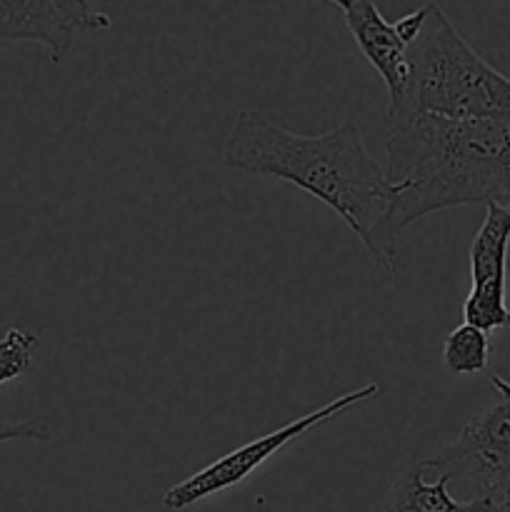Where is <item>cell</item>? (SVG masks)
I'll use <instances>...</instances> for the list:
<instances>
[{
	"mask_svg": "<svg viewBox=\"0 0 510 512\" xmlns=\"http://www.w3.org/2000/svg\"><path fill=\"white\" fill-rule=\"evenodd\" d=\"M328 3H330V5H335V8H343V5L348 3V0H328Z\"/></svg>",
	"mask_w": 510,
	"mask_h": 512,
	"instance_id": "cell-15",
	"label": "cell"
},
{
	"mask_svg": "<svg viewBox=\"0 0 510 512\" xmlns=\"http://www.w3.org/2000/svg\"><path fill=\"white\" fill-rule=\"evenodd\" d=\"M498 403L465 423L458 438L425 458V468L448 480H470L495 500L510 495V380L490 375Z\"/></svg>",
	"mask_w": 510,
	"mask_h": 512,
	"instance_id": "cell-5",
	"label": "cell"
},
{
	"mask_svg": "<svg viewBox=\"0 0 510 512\" xmlns=\"http://www.w3.org/2000/svg\"><path fill=\"white\" fill-rule=\"evenodd\" d=\"M385 155L395 243L415 220L455 205H510V123L423 115L390 130Z\"/></svg>",
	"mask_w": 510,
	"mask_h": 512,
	"instance_id": "cell-2",
	"label": "cell"
},
{
	"mask_svg": "<svg viewBox=\"0 0 510 512\" xmlns=\"http://www.w3.org/2000/svg\"><path fill=\"white\" fill-rule=\"evenodd\" d=\"M488 333L463 323L450 330L443 340V365L450 375H475L488 368Z\"/></svg>",
	"mask_w": 510,
	"mask_h": 512,
	"instance_id": "cell-10",
	"label": "cell"
},
{
	"mask_svg": "<svg viewBox=\"0 0 510 512\" xmlns=\"http://www.w3.org/2000/svg\"><path fill=\"white\" fill-rule=\"evenodd\" d=\"M510 250V205L485 203V218L470 243V293L463 303V323L490 333L510 328L505 273Z\"/></svg>",
	"mask_w": 510,
	"mask_h": 512,
	"instance_id": "cell-7",
	"label": "cell"
},
{
	"mask_svg": "<svg viewBox=\"0 0 510 512\" xmlns=\"http://www.w3.org/2000/svg\"><path fill=\"white\" fill-rule=\"evenodd\" d=\"M340 10L360 55L383 78L388 90V110L395 108L408 83L410 45L400 38L395 23L383 18L373 0H348Z\"/></svg>",
	"mask_w": 510,
	"mask_h": 512,
	"instance_id": "cell-8",
	"label": "cell"
},
{
	"mask_svg": "<svg viewBox=\"0 0 510 512\" xmlns=\"http://www.w3.org/2000/svg\"><path fill=\"white\" fill-rule=\"evenodd\" d=\"M28 440V443H48L50 425L40 418L28 420H0V443Z\"/></svg>",
	"mask_w": 510,
	"mask_h": 512,
	"instance_id": "cell-12",
	"label": "cell"
},
{
	"mask_svg": "<svg viewBox=\"0 0 510 512\" xmlns=\"http://www.w3.org/2000/svg\"><path fill=\"white\" fill-rule=\"evenodd\" d=\"M423 115L510 123V78L458 33L438 3L408 48L403 98L385 113L388 130Z\"/></svg>",
	"mask_w": 510,
	"mask_h": 512,
	"instance_id": "cell-3",
	"label": "cell"
},
{
	"mask_svg": "<svg viewBox=\"0 0 510 512\" xmlns=\"http://www.w3.org/2000/svg\"><path fill=\"white\" fill-rule=\"evenodd\" d=\"M423 460L408 465L398 478L390 483L388 495H385L383 512H498V500L490 495L460 503L448 493L450 480L438 475L435 483L425 480Z\"/></svg>",
	"mask_w": 510,
	"mask_h": 512,
	"instance_id": "cell-9",
	"label": "cell"
},
{
	"mask_svg": "<svg viewBox=\"0 0 510 512\" xmlns=\"http://www.w3.org/2000/svg\"><path fill=\"white\" fill-rule=\"evenodd\" d=\"M428 13H430V3H425V5H420L418 10H413V13H408V15H403V18L395 20V30H398L400 38H403L405 43L410 45L415 38H418V33L423 30Z\"/></svg>",
	"mask_w": 510,
	"mask_h": 512,
	"instance_id": "cell-13",
	"label": "cell"
},
{
	"mask_svg": "<svg viewBox=\"0 0 510 512\" xmlns=\"http://www.w3.org/2000/svg\"><path fill=\"white\" fill-rule=\"evenodd\" d=\"M113 20L90 0H0V43H38L60 63L73 43L108 33Z\"/></svg>",
	"mask_w": 510,
	"mask_h": 512,
	"instance_id": "cell-6",
	"label": "cell"
},
{
	"mask_svg": "<svg viewBox=\"0 0 510 512\" xmlns=\"http://www.w3.org/2000/svg\"><path fill=\"white\" fill-rule=\"evenodd\" d=\"M378 395H380L378 383L360 385V388L350 390V393H343L340 398L320 405V408H315L313 413L303 415V418L293 420V423L283 425V428L273 430V433L260 435V438L230 450V453H225L223 458L213 460V463L205 465L203 470H198V473H193L190 478H185L183 483L165 490L163 508L165 510L193 508L195 503L210 498V495H218L223 493V490L235 488V485H240L243 480H248L255 470L263 468V465L268 463L275 453H280L285 445L303 438L305 433H310V430L318 428V425L328 423V420L335 418V415L345 413V410L355 408V405L368 403V400L378 398Z\"/></svg>",
	"mask_w": 510,
	"mask_h": 512,
	"instance_id": "cell-4",
	"label": "cell"
},
{
	"mask_svg": "<svg viewBox=\"0 0 510 512\" xmlns=\"http://www.w3.org/2000/svg\"><path fill=\"white\" fill-rule=\"evenodd\" d=\"M498 512H510V495H505L503 500H498Z\"/></svg>",
	"mask_w": 510,
	"mask_h": 512,
	"instance_id": "cell-14",
	"label": "cell"
},
{
	"mask_svg": "<svg viewBox=\"0 0 510 512\" xmlns=\"http://www.w3.org/2000/svg\"><path fill=\"white\" fill-rule=\"evenodd\" d=\"M223 163L305 190L358 235L380 270H398V243L388 233L393 185L368 153L355 123L348 120L323 135H300L260 110L243 108L225 138Z\"/></svg>",
	"mask_w": 510,
	"mask_h": 512,
	"instance_id": "cell-1",
	"label": "cell"
},
{
	"mask_svg": "<svg viewBox=\"0 0 510 512\" xmlns=\"http://www.w3.org/2000/svg\"><path fill=\"white\" fill-rule=\"evenodd\" d=\"M38 335L28 328L10 325L0 335V385L23 378L33 365V355L38 350Z\"/></svg>",
	"mask_w": 510,
	"mask_h": 512,
	"instance_id": "cell-11",
	"label": "cell"
}]
</instances>
